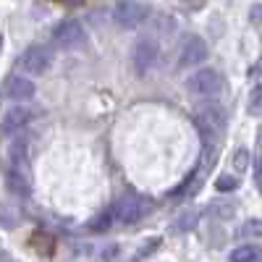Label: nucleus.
Here are the masks:
<instances>
[{"instance_id": "f257e3e1", "label": "nucleus", "mask_w": 262, "mask_h": 262, "mask_svg": "<svg viewBox=\"0 0 262 262\" xmlns=\"http://www.w3.org/2000/svg\"><path fill=\"white\" fill-rule=\"evenodd\" d=\"M3 173L6 184L13 194L27 196L32 189V173H29V142L24 137H13L6 147L3 158Z\"/></svg>"}, {"instance_id": "f03ea898", "label": "nucleus", "mask_w": 262, "mask_h": 262, "mask_svg": "<svg viewBox=\"0 0 262 262\" xmlns=\"http://www.w3.org/2000/svg\"><path fill=\"white\" fill-rule=\"evenodd\" d=\"M196 128L202 131L207 142L217 139L226 128V111L217 102H205L196 107Z\"/></svg>"}, {"instance_id": "7ed1b4c3", "label": "nucleus", "mask_w": 262, "mask_h": 262, "mask_svg": "<svg viewBox=\"0 0 262 262\" xmlns=\"http://www.w3.org/2000/svg\"><path fill=\"white\" fill-rule=\"evenodd\" d=\"M149 18V6L142 0H118L113 6V21L123 29H137Z\"/></svg>"}, {"instance_id": "20e7f679", "label": "nucleus", "mask_w": 262, "mask_h": 262, "mask_svg": "<svg viewBox=\"0 0 262 262\" xmlns=\"http://www.w3.org/2000/svg\"><path fill=\"white\" fill-rule=\"evenodd\" d=\"M158 55H160V48L152 37H139L131 48V66H134L137 76H147L158 63Z\"/></svg>"}, {"instance_id": "39448f33", "label": "nucleus", "mask_w": 262, "mask_h": 262, "mask_svg": "<svg viewBox=\"0 0 262 262\" xmlns=\"http://www.w3.org/2000/svg\"><path fill=\"white\" fill-rule=\"evenodd\" d=\"M53 39H55V45L60 50H79V48H84V42H86V32H84V27L79 24L76 18H63L60 24L53 29Z\"/></svg>"}, {"instance_id": "423d86ee", "label": "nucleus", "mask_w": 262, "mask_h": 262, "mask_svg": "<svg viewBox=\"0 0 262 262\" xmlns=\"http://www.w3.org/2000/svg\"><path fill=\"white\" fill-rule=\"evenodd\" d=\"M223 90V76L215 69H200L189 79V92L196 97H217Z\"/></svg>"}, {"instance_id": "0eeeda50", "label": "nucleus", "mask_w": 262, "mask_h": 262, "mask_svg": "<svg viewBox=\"0 0 262 262\" xmlns=\"http://www.w3.org/2000/svg\"><path fill=\"white\" fill-rule=\"evenodd\" d=\"M147 207H149L147 200H142L139 194H126V196H121V200L113 205V217L118 223H123V226H131V223L142 221Z\"/></svg>"}, {"instance_id": "6e6552de", "label": "nucleus", "mask_w": 262, "mask_h": 262, "mask_svg": "<svg viewBox=\"0 0 262 262\" xmlns=\"http://www.w3.org/2000/svg\"><path fill=\"white\" fill-rule=\"evenodd\" d=\"M207 53H210L207 50V42L202 37H196V34L186 37L181 42V50H179V69H191V66L205 63L207 60Z\"/></svg>"}, {"instance_id": "1a4fd4ad", "label": "nucleus", "mask_w": 262, "mask_h": 262, "mask_svg": "<svg viewBox=\"0 0 262 262\" xmlns=\"http://www.w3.org/2000/svg\"><path fill=\"white\" fill-rule=\"evenodd\" d=\"M50 63H53V55L45 45H32L24 55H21V69H24L27 74L32 76H39V74H45L50 69Z\"/></svg>"}, {"instance_id": "9d476101", "label": "nucleus", "mask_w": 262, "mask_h": 262, "mask_svg": "<svg viewBox=\"0 0 262 262\" xmlns=\"http://www.w3.org/2000/svg\"><path fill=\"white\" fill-rule=\"evenodd\" d=\"M0 97L13 100V102H27L34 97V81L27 76H8L6 84L0 86Z\"/></svg>"}, {"instance_id": "9b49d317", "label": "nucleus", "mask_w": 262, "mask_h": 262, "mask_svg": "<svg viewBox=\"0 0 262 262\" xmlns=\"http://www.w3.org/2000/svg\"><path fill=\"white\" fill-rule=\"evenodd\" d=\"M37 116L34 107H29L27 102H18L16 107H11V111L3 113V121H0V128H3V134H16V131H21L32 118Z\"/></svg>"}, {"instance_id": "f8f14e48", "label": "nucleus", "mask_w": 262, "mask_h": 262, "mask_svg": "<svg viewBox=\"0 0 262 262\" xmlns=\"http://www.w3.org/2000/svg\"><path fill=\"white\" fill-rule=\"evenodd\" d=\"M262 259V249L257 244H242L231 252V262H259Z\"/></svg>"}, {"instance_id": "ddd939ff", "label": "nucleus", "mask_w": 262, "mask_h": 262, "mask_svg": "<svg viewBox=\"0 0 262 262\" xmlns=\"http://www.w3.org/2000/svg\"><path fill=\"white\" fill-rule=\"evenodd\" d=\"M113 221H116V217H113V210H105V212H100L95 221L90 223V228H92V231H105V228H111Z\"/></svg>"}, {"instance_id": "4468645a", "label": "nucleus", "mask_w": 262, "mask_h": 262, "mask_svg": "<svg viewBox=\"0 0 262 262\" xmlns=\"http://www.w3.org/2000/svg\"><path fill=\"white\" fill-rule=\"evenodd\" d=\"M0 223H3L6 228H13L18 223V212L8 205H0Z\"/></svg>"}, {"instance_id": "2eb2a0df", "label": "nucleus", "mask_w": 262, "mask_h": 262, "mask_svg": "<svg viewBox=\"0 0 262 262\" xmlns=\"http://www.w3.org/2000/svg\"><path fill=\"white\" fill-rule=\"evenodd\" d=\"M233 165H236V170H247L249 168V149L247 147H238L233 152Z\"/></svg>"}, {"instance_id": "dca6fc26", "label": "nucleus", "mask_w": 262, "mask_h": 262, "mask_svg": "<svg viewBox=\"0 0 262 262\" xmlns=\"http://www.w3.org/2000/svg\"><path fill=\"white\" fill-rule=\"evenodd\" d=\"M194 223H196V212H194V210H189V212H184V215L179 217L173 228H176V231H189V228H194Z\"/></svg>"}, {"instance_id": "f3484780", "label": "nucleus", "mask_w": 262, "mask_h": 262, "mask_svg": "<svg viewBox=\"0 0 262 262\" xmlns=\"http://www.w3.org/2000/svg\"><path fill=\"white\" fill-rule=\"evenodd\" d=\"M262 111V84H257L249 92V113H259Z\"/></svg>"}, {"instance_id": "a211bd4d", "label": "nucleus", "mask_w": 262, "mask_h": 262, "mask_svg": "<svg viewBox=\"0 0 262 262\" xmlns=\"http://www.w3.org/2000/svg\"><path fill=\"white\" fill-rule=\"evenodd\" d=\"M210 215H215V217H231L233 215V205L231 202H215L210 207Z\"/></svg>"}, {"instance_id": "6ab92c4d", "label": "nucleus", "mask_w": 262, "mask_h": 262, "mask_svg": "<svg viewBox=\"0 0 262 262\" xmlns=\"http://www.w3.org/2000/svg\"><path fill=\"white\" fill-rule=\"evenodd\" d=\"M215 186H217V191H236L238 189V181L233 176H217Z\"/></svg>"}, {"instance_id": "aec40b11", "label": "nucleus", "mask_w": 262, "mask_h": 262, "mask_svg": "<svg viewBox=\"0 0 262 262\" xmlns=\"http://www.w3.org/2000/svg\"><path fill=\"white\" fill-rule=\"evenodd\" d=\"M155 27H158V32L170 34L173 29H176V21H173L170 16H158V18H155Z\"/></svg>"}, {"instance_id": "412c9836", "label": "nucleus", "mask_w": 262, "mask_h": 262, "mask_svg": "<svg viewBox=\"0 0 262 262\" xmlns=\"http://www.w3.org/2000/svg\"><path fill=\"white\" fill-rule=\"evenodd\" d=\"M238 233H242V236H252V233H262V223H259V221H247V223H244V228H242V231H238Z\"/></svg>"}, {"instance_id": "4be33fe9", "label": "nucleus", "mask_w": 262, "mask_h": 262, "mask_svg": "<svg viewBox=\"0 0 262 262\" xmlns=\"http://www.w3.org/2000/svg\"><path fill=\"white\" fill-rule=\"evenodd\" d=\"M254 176H257V184H259V189H262V155L257 158V165H254Z\"/></svg>"}, {"instance_id": "5701e85b", "label": "nucleus", "mask_w": 262, "mask_h": 262, "mask_svg": "<svg viewBox=\"0 0 262 262\" xmlns=\"http://www.w3.org/2000/svg\"><path fill=\"white\" fill-rule=\"evenodd\" d=\"M66 3H69V6H81L84 0H66Z\"/></svg>"}, {"instance_id": "b1692460", "label": "nucleus", "mask_w": 262, "mask_h": 262, "mask_svg": "<svg viewBox=\"0 0 262 262\" xmlns=\"http://www.w3.org/2000/svg\"><path fill=\"white\" fill-rule=\"evenodd\" d=\"M0 262H11V259H8V257H0Z\"/></svg>"}, {"instance_id": "393cba45", "label": "nucleus", "mask_w": 262, "mask_h": 262, "mask_svg": "<svg viewBox=\"0 0 262 262\" xmlns=\"http://www.w3.org/2000/svg\"><path fill=\"white\" fill-rule=\"evenodd\" d=\"M0 48H3V37H0Z\"/></svg>"}]
</instances>
